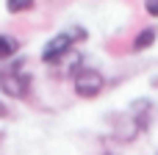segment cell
<instances>
[{"instance_id":"obj_1","label":"cell","mask_w":158,"mask_h":155,"mask_svg":"<svg viewBox=\"0 0 158 155\" xmlns=\"http://www.w3.org/2000/svg\"><path fill=\"white\" fill-rule=\"evenodd\" d=\"M86 36H89V33H86V28H81V25L67 28V31L50 36V39L44 42V47H42V61L50 64V67L61 64L64 58L72 55V47H75L78 42H86Z\"/></svg>"},{"instance_id":"obj_2","label":"cell","mask_w":158,"mask_h":155,"mask_svg":"<svg viewBox=\"0 0 158 155\" xmlns=\"http://www.w3.org/2000/svg\"><path fill=\"white\" fill-rule=\"evenodd\" d=\"M31 72H25L19 64H11V67H0V92L6 97H14V100H25L31 94Z\"/></svg>"},{"instance_id":"obj_3","label":"cell","mask_w":158,"mask_h":155,"mask_svg":"<svg viewBox=\"0 0 158 155\" xmlns=\"http://www.w3.org/2000/svg\"><path fill=\"white\" fill-rule=\"evenodd\" d=\"M72 89H75L78 97L92 100V97H97V94L106 89V75H103L100 69H94V67H81V69L72 75Z\"/></svg>"},{"instance_id":"obj_4","label":"cell","mask_w":158,"mask_h":155,"mask_svg":"<svg viewBox=\"0 0 158 155\" xmlns=\"http://www.w3.org/2000/svg\"><path fill=\"white\" fill-rule=\"evenodd\" d=\"M128 119L133 122V128H136L139 133H144V130L150 128V122H153V103L144 100V97L133 100L131 108H128Z\"/></svg>"},{"instance_id":"obj_5","label":"cell","mask_w":158,"mask_h":155,"mask_svg":"<svg viewBox=\"0 0 158 155\" xmlns=\"http://www.w3.org/2000/svg\"><path fill=\"white\" fill-rule=\"evenodd\" d=\"M17 50H19V39H14V36H8V33H0V61L14 58Z\"/></svg>"},{"instance_id":"obj_6","label":"cell","mask_w":158,"mask_h":155,"mask_svg":"<svg viewBox=\"0 0 158 155\" xmlns=\"http://www.w3.org/2000/svg\"><path fill=\"white\" fill-rule=\"evenodd\" d=\"M158 39V31L156 28H144V31H139V36L133 39V50H147V47H153Z\"/></svg>"},{"instance_id":"obj_7","label":"cell","mask_w":158,"mask_h":155,"mask_svg":"<svg viewBox=\"0 0 158 155\" xmlns=\"http://www.w3.org/2000/svg\"><path fill=\"white\" fill-rule=\"evenodd\" d=\"M36 6V0H6V11L8 14H25Z\"/></svg>"},{"instance_id":"obj_8","label":"cell","mask_w":158,"mask_h":155,"mask_svg":"<svg viewBox=\"0 0 158 155\" xmlns=\"http://www.w3.org/2000/svg\"><path fill=\"white\" fill-rule=\"evenodd\" d=\"M144 8L150 17H158V0H144Z\"/></svg>"},{"instance_id":"obj_9","label":"cell","mask_w":158,"mask_h":155,"mask_svg":"<svg viewBox=\"0 0 158 155\" xmlns=\"http://www.w3.org/2000/svg\"><path fill=\"white\" fill-rule=\"evenodd\" d=\"M6 116H8V108H6V103L0 100V119H6Z\"/></svg>"},{"instance_id":"obj_10","label":"cell","mask_w":158,"mask_h":155,"mask_svg":"<svg viewBox=\"0 0 158 155\" xmlns=\"http://www.w3.org/2000/svg\"><path fill=\"white\" fill-rule=\"evenodd\" d=\"M150 86H153V89H158V72L153 75V78H150Z\"/></svg>"},{"instance_id":"obj_11","label":"cell","mask_w":158,"mask_h":155,"mask_svg":"<svg viewBox=\"0 0 158 155\" xmlns=\"http://www.w3.org/2000/svg\"><path fill=\"white\" fill-rule=\"evenodd\" d=\"M3 139H6V136H3V130H0V144H3Z\"/></svg>"},{"instance_id":"obj_12","label":"cell","mask_w":158,"mask_h":155,"mask_svg":"<svg viewBox=\"0 0 158 155\" xmlns=\"http://www.w3.org/2000/svg\"><path fill=\"white\" fill-rule=\"evenodd\" d=\"M156 155H158V153H156Z\"/></svg>"}]
</instances>
